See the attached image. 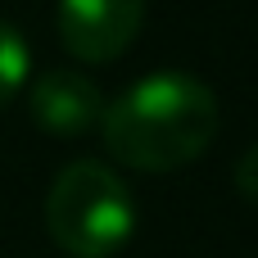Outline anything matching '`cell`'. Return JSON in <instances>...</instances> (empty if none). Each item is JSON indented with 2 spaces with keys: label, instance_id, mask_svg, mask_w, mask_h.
Masks as SVG:
<instances>
[{
  "label": "cell",
  "instance_id": "6da1fadb",
  "mask_svg": "<svg viewBox=\"0 0 258 258\" xmlns=\"http://www.w3.org/2000/svg\"><path fill=\"white\" fill-rule=\"evenodd\" d=\"M218 95L177 68L132 82L100 113V136L113 163L136 172H177L195 163L218 136Z\"/></svg>",
  "mask_w": 258,
  "mask_h": 258
},
{
  "label": "cell",
  "instance_id": "7a4b0ae2",
  "mask_svg": "<svg viewBox=\"0 0 258 258\" xmlns=\"http://www.w3.org/2000/svg\"><path fill=\"white\" fill-rule=\"evenodd\" d=\"M45 231L68 258H118L136 231V200L109 163L77 159L45 195Z\"/></svg>",
  "mask_w": 258,
  "mask_h": 258
},
{
  "label": "cell",
  "instance_id": "3957f363",
  "mask_svg": "<svg viewBox=\"0 0 258 258\" xmlns=\"http://www.w3.org/2000/svg\"><path fill=\"white\" fill-rule=\"evenodd\" d=\"M145 23V0H59V41L82 63H113Z\"/></svg>",
  "mask_w": 258,
  "mask_h": 258
},
{
  "label": "cell",
  "instance_id": "277c9868",
  "mask_svg": "<svg viewBox=\"0 0 258 258\" xmlns=\"http://www.w3.org/2000/svg\"><path fill=\"white\" fill-rule=\"evenodd\" d=\"M104 91L82 77V73H68V68H54V73H41L32 77L27 86V109H32V122L41 132H54V136H82L91 127H100V113H104Z\"/></svg>",
  "mask_w": 258,
  "mask_h": 258
},
{
  "label": "cell",
  "instance_id": "5b68a950",
  "mask_svg": "<svg viewBox=\"0 0 258 258\" xmlns=\"http://www.w3.org/2000/svg\"><path fill=\"white\" fill-rule=\"evenodd\" d=\"M32 82V50H27V36L0 18V109Z\"/></svg>",
  "mask_w": 258,
  "mask_h": 258
},
{
  "label": "cell",
  "instance_id": "8992f818",
  "mask_svg": "<svg viewBox=\"0 0 258 258\" xmlns=\"http://www.w3.org/2000/svg\"><path fill=\"white\" fill-rule=\"evenodd\" d=\"M236 190H240L249 204H258V145H249V150L236 159Z\"/></svg>",
  "mask_w": 258,
  "mask_h": 258
}]
</instances>
